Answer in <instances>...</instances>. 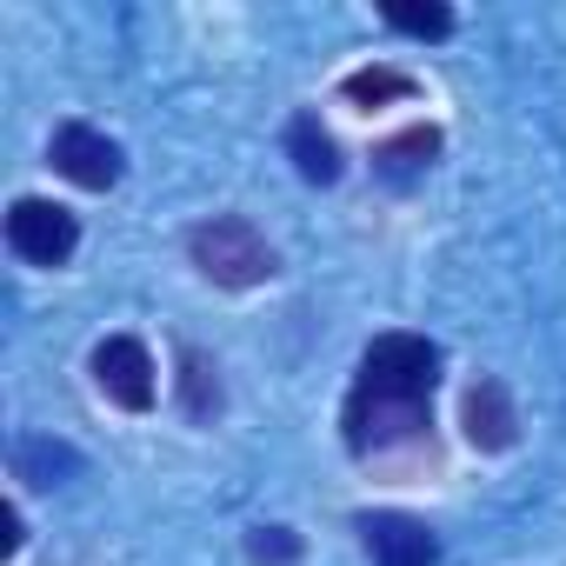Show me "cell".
<instances>
[{"instance_id":"5","label":"cell","mask_w":566,"mask_h":566,"mask_svg":"<svg viewBox=\"0 0 566 566\" xmlns=\"http://www.w3.org/2000/svg\"><path fill=\"white\" fill-rule=\"evenodd\" d=\"M48 167H54L61 180H74L81 193H107V187H120L127 154H120V140H107V134L87 127V120H61L54 140H48Z\"/></svg>"},{"instance_id":"11","label":"cell","mask_w":566,"mask_h":566,"mask_svg":"<svg viewBox=\"0 0 566 566\" xmlns=\"http://www.w3.org/2000/svg\"><path fill=\"white\" fill-rule=\"evenodd\" d=\"M174 387H180V413H187L193 427H213V420H220V407H227V394H220V367H213L200 347H180V374H174Z\"/></svg>"},{"instance_id":"13","label":"cell","mask_w":566,"mask_h":566,"mask_svg":"<svg viewBox=\"0 0 566 566\" xmlns=\"http://www.w3.org/2000/svg\"><path fill=\"white\" fill-rule=\"evenodd\" d=\"M380 21L407 41H427V48L453 34V8H440V0H427V8L420 0H380Z\"/></svg>"},{"instance_id":"1","label":"cell","mask_w":566,"mask_h":566,"mask_svg":"<svg viewBox=\"0 0 566 566\" xmlns=\"http://www.w3.org/2000/svg\"><path fill=\"white\" fill-rule=\"evenodd\" d=\"M433 387H440V347L427 334H380L347 387L340 440L354 460H394L400 447L433 440Z\"/></svg>"},{"instance_id":"2","label":"cell","mask_w":566,"mask_h":566,"mask_svg":"<svg viewBox=\"0 0 566 566\" xmlns=\"http://www.w3.org/2000/svg\"><path fill=\"white\" fill-rule=\"evenodd\" d=\"M187 260H193L200 280H213V287H227V294L266 287V280L280 273V253L266 247V233L247 213H213V220L187 227Z\"/></svg>"},{"instance_id":"12","label":"cell","mask_w":566,"mask_h":566,"mask_svg":"<svg viewBox=\"0 0 566 566\" xmlns=\"http://www.w3.org/2000/svg\"><path fill=\"white\" fill-rule=\"evenodd\" d=\"M67 473H81V453H74V447H61V440H41V433L14 440V480H34V486H61Z\"/></svg>"},{"instance_id":"3","label":"cell","mask_w":566,"mask_h":566,"mask_svg":"<svg viewBox=\"0 0 566 566\" xmlns=\"http://www.w3.org/2000/svg\"><path fill=\"white\" fill-rule=\"evenodd\" d=\"M87 374H94L101 400L120 407V413H147V407L160 400V374H154V354H147L140 334H107V340H94Z\"/></svg>"},{"instance_id":"4","label":"cell","mask_w":566,"mask_h":566,"mask_svg":"<svg viewBox=\"0 0 566 566\" xmlns=\"http://www.w3.org/2000/svg\"><path fill=\"white\" fill-rule=\"evenodd\" d=\"M8 247H14V260H28V266H67L74 260V247H81V220L61 207V200H41V193H21L14 207H8Z\"/></svg>"},{"instance_id":"8","label":"cell","mask_w":566,"mask_h":566,"mask_svg":"<svg viewBox=\"0 0 566 566\" xmlns=\"http://www.w3.org/2000/svg\"><path fill=\"white\" fill-rule=\"evenodd\" d=\"M287 160H294V174H301L307 187H334V180L347 174V154H340L334 127H327L314 107H301V114L287 120Z\"/></svg>"},{"instance_id":"6","label":"cell","mask_w":566,"mask_h":566,"mask_svg":"<svg viewBox=\"0 0 566 566\" xmlns=\"http://www.w3.org/2000/svg\"><path fill=\"white\" fill-rule=\"evenodd\" d=\"M360 546L374 566H440V533L420 520V513H400V506H367L354 520Z\"/></svg>"},{"instance_id":"7","label":"cell","mask_w":566,"mask_h":566,"mask_svg":"<svg viewBox=\"0 0 566 566\" xmlns=\"http://www.w3.org/2000/svg\"><path fill=\"white\" fill-rule=\"evenodd\" d=\"M460 440L473 453H513L520 447V407L500 374H473L460 394Z\"/></svg>"},{"instance_id":"14","label":"cell","mask_w":566,"mask_h":566,"mask_svg":"<svg viewBox=\"0 0 566 566\" xmlns=\"http://www.w3.org/2000/svg\"><path fill=\"white\" fill-rule=\"evenodd\" d=\"M301 553H307V539L294 526H253L247 533V559L253 566H301Z\"/></svg>"},{"instance_id":"9","label":"cell","mask_w":566,"mask_h":566,"mask_svg":"<svg viewBox=\"0 0 566 566\" xmlns=\"http://www.w3.org/2000/svg\"><path fill=\"white\" fill-rule=\"evenodd\" d=\"M440 147H447V134L433 127V120H420V127H400V134H387L380 147H374V174L380 180H420L433 160H440Z\"/></svg>"},{"instance_id":"10","label":"cell","mask_w":566,"mask_h":566,"mask_svg":"<svg viewBox=\"0 0 566 566\" xmlns=\"http://www.w3.org/2000/svg\"><path fill=\"white\" fill-rule=\"evenodd\" d=\"M340 101L354 114H380V107H400V101H420V81L394 61H374V67H354L340 74Z\"/></svg>"},{"instance_id":"15","label":"cell","mask_w":566,"mask_h":566,"mask_svg":"<svg viewBox=\"0 0 566 566\" xmlns=\"http://www.w3.org/2000/svg\"><path fill=\"white\" fill-rule=\"evenodd\" d=\"M21 539H28V526H21V506L8 500V506H0V553L14 559V553H21Z\"/></svg>"}]
</instances>
